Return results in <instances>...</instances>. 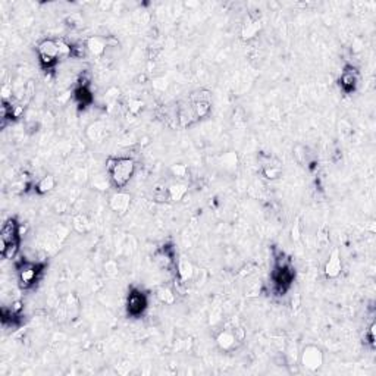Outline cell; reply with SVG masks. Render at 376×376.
Instances as JSON below:
<instances>
[{"label":"cell","mask_w":376,"mask_h":376,"mask_svg":"<svg viewBox=\"0 0 376 376\" xmlns=\"http://www.w3.org/2000/svg\"><path fill=\"white\" fill-rule=\"evenodd\" d=\"M240 342H241V341L235 337V334H234L233 329H231V331H230V329H223V331H220V332L217 334V337H216V345H217V348L222 350V351H227V353L235 350Z\"/></svg>","instance_id":"8"},{"label":"cell","mask_w":376,"mask_h":376,"mask_svg":"<svg viewBox=\"0 0 376 376\" xmlns=\"http://www.w3.org/2000/svg\"><path fill=\"white\" fill-rule=\"evenodd\" d=\"M171 174H172V177H175V178H187V175H188V168H187V165H184V163H175V165L171 166Z\"/></svg>","instance_id":"24"},{"label":"cell","mask_w":376,"mask_h":376,"mask_svg":"<svg viewBox=\"0 0 376 376\" xmlns=\"http://www.w3.org/2000/svg\"><path fill=\"white\" fill-rule=\"evenodd\" d=\"M72 228L77 231L78 234H86L91 228V222H90V219L86 215L78 213L77 216H73V219H72Z\"/></svg>","instance_id":"15"},{"label":"cell","mask_w":376,"mask_h":376,"mask_svg":"<svg viewBox=\"0 0 376 376\" xmlns=\"http://www.w3.org/2000/svg\"><path fill=\"white\" fill-rule=\"evenodd\" d=\"M175 265H177V275H178V278L182 284H185V282H188L194 278V275H196L194 265L187 257L178 259V262H175Z\"/></svg>","instance_id":"12"},{"label":"cell","mask_w":376,"mask_h":376,"mask_svg":"<svg viewBox=\"0 0 376 376\" xmlns=\"http://www.w3.org/2000/svg\"><path fill=\"white\" fill-rule=\"evenodd\" d=\"M43 265H37L33 262H21L18 265V279H19V285L22 288H30L34 285V282L38 279V275L41 273Z\"/></svg>","instance_id":"3"},{"label":"cell","mask_w":376,"mask_h":376,"mask_svg":"<svg viewBox=\"0 0 376 376\" xmlns=\"http://www.w3.org/2000/svg\"><path fill=\"white\" fill-rule=\"evenodd\" d=\"M156 297H158L159 302L163 303V304H174V302H175V294H174V291H172L171 288H168V286L159 288V289L156 291Z\"/></svg>","instance_id":"23"},{"label":"cell","mask_w":376,"mask_h":376,"mask_svg":"<svg viewBox=\"0 0 376 376\" xmlns=\"http://www.w3.org/2000/svg\"><path fill=\"white\" fill-rule=\"evenodd\" d=\"M19 244H21V240L12 241V243H8V244H2V251L0 253H2L3 259L14 260L19 253Z\"/></svg>","instance_id":"21"},{"label":"cell","mask_w":376,"mask_h":376,"mask_svg":"<svg viewBox=\"0 0 376 376\" xmlns=\"http://www.w3.org/2000/svg\"><path fill=\"white\" fill-rule=\"evenodd\" d=\"M318 241L321 243V244H326L328 241H329V231H328V228L323 227L319 230V233H318Z\"/></svg>","instance_id":"30"},{"label":"cell","mask_w":376,"mask_h":376,"mask_svg":"<svg viewBox=\"0 0 376 376\" xmlns=\"http://www.w3.org/2000/svg\"><path fill=\"white\" fill-rule=\"evenodd\" d=\"M107 175L112 185L124 188L135 172V162L131 158H115L107 162Z\"/></svg>","instance_id":"1"},{"label":"cell","mask_w":376,"mask_h":376,"mask_svg":"<svg viewBox=\"0 0 376 376\" xmlns=\"http://www.w3.org/2000/svg\"><path fill=\"white\" fill-rule=\"evenodd\" d=\"M262 172H263L265 178H268V179H276V178H279V175H281V168L273 166V165H266Z\"/></svg>","instance_id":"26"},{"label":"cell","mask_w":376,"mask_h":376,"mask_svg":"<svg viewBox=\"0 0 376 376\" xmlns=\"http://www.w3.org/2000/svg\"><path fill=\"white\" fill-rule=\"evenodd\" d=\"M93 184H94V187L99 188V190H106V187H107L109 184H112V182H110V179H107V175H106V177H105V175H97V177H94Z\"/></svg>","instance_id":"29"},{"label":"cell","mask_w":376,"mask_h":376,"mask_svg":"<svg viewBox=\"0 0 376 376\" xmlns=\"http://www.w3.org/2000/svg\"><path fill=\"white\" fill-rule=\"evenodd\" d=\"M166 87H168V81H166L165 78H156V80L153 81V89H156V90L165 91Z\"/></svg>","instance_id":"33"},{"label":"cell","mask_w":376,"mask_h":376,"mask_svg":"<svg viewBox=\"0 0 376 376\" xmlns=\"http://www.w3.org/2000/svg\"><path fill=\"white\" fill-rule=\"evenodd\" d=\"M323 351L315 344L306 345L300 353V364L309 372H316L323 366Z\"/></svg>","instance_id":"2"},{"label":"cell","mask_w":376,"mask_h":376,"mask_svg":"<svg viewBox=\"0 0 376 376\" xmlns=\"http://www.w3.org/2000/svg\"><path fill=\"white\" fill-rule=\"evenodd\" d=\"M68 25L69 27H81V25H84L83 22V18L78 15V14H73V15H71V18H68Z\"/></svg>","instance_id":"31"},{"label":"cell","mask_w":376,"mask_h":376,"mask_svg":"<svg viewBox=\"0 0 376 376\" xmlns=\"http://www.w3.org/2000/svg\"><path fill=\"white\" fill-rule=\"evenodd\" d=\"M105 135H106V126L103 125V122L96 121L87 126V137L91 141H100V140H103Z\"/></svg>","instance_id":"16"},{"label":"cell","mask_w":376,"mask_h":376,"mask_svg":"<svg viewBox=\"0 0 376 376\" xmlns=\"http://www.w3.org/2000/svg\"><path fill=\"white\" fill-rule=\"evenodd\" d=\"M0 240H2V244H8V243L21 240V225L12 217L8 219L3 223L2 231H0Z\"/></svg>","instance_id":"7"},{"label":"cell","mask_w":376,"mask_h":376,"mask_svg":"<svg viewBox=\"0 0 376 376\" xmlns=\"http://www.w3.org/2000/svg\"><path fill=\"white\" fill-rule=\"evenodd\" d=\"M300 238H302V225H300V220L297 219L291 227V240L294 243H297V241H300Z\"/></svg>","instance_id":"28"},{"label":"cell","mask_w":376,"mask_h":376,"mask_svg":"<svg viewBox=\"0 0 376 376\" xmlns=\"http://www.w3.org/2000/svg\"><path fill=\"white\" fill-rule=\"evenodd\" d=\"M193 106L194 115L197 119H203L206 116H209L210 110H212V103L210 100H201V102H196V103H190Z\"/></svg>","instance_id":"19"},{"label":"cell","mask_w":376,"mask_h":376,"mask_svg":"<svg viewBox=\"0 0 376 376\" xmlns=\"http://www.w3.org/2000/svg\"><path fill=\"white\" fill-rule=\"evenodd\" d=\"M143 106H144V103L140 99H129L128 100V110L132 115H138L141 112Z\"/></svg>","instance_id":"27"},{"label":"cell","mask_w":376,"mask_h":376,"mask_svg":"<svg viewBox=\"0 0 376 376\" xmlns=\"http://www.w3.org/2000/svg\"><path fill=\"white\" fill-rule=\"evenodd\" d=\"M341 270H342V262H341V254H340V250L335 249L332 250V253L329 254V259L326 260L325 263V268H323V273L326 278L329 279H335L341 275Z\"/></svg>","instance_id":"9"},{"label":"cell","mask_w":376,"mask_h":376,"mask_svg":"<svg viewBox=\"0 0 376 376\" xmlns=\"http://www.w3.org/2000/svg\"><path fill=\"white\" fill-rule=\"evenodd\" d=\"M147 297L144 292H141L140 289H131L126 298V312L129 316L132 318H138L144 313V310L147 309Z\"/></svg>","instance_id":"5"},{"label":"cell","mask_w":376,"mask_h":376,"mask_svg":"<svg viewBox=\"0 0 376 376\" xmlns=\"http://www.w3.org/2000/svg\"><path fill=\"white\" fill-rule=\"evenodd\" d=\"M367 340H369V344H375V323H372L370 326H369V329H367Z\"/></svg>","instance_id":"34"},{"label":"cell","mask_w":376,"mask_h":376,"mask_svg":"<svg viewBox=\"0 0 376 376\" xmlns=\"http://www.w3.org/2000/svg\"><path fill=\"white\" fill-rule=\"evenodd\" d=\"M340 84H341V89L345 93L354 91L357 84H358V73H357V71L354 68H351V66H347L345 71L341 75V78H340Z\"/></svg>","instance_id":"11"},{"label":"cell","mask_w":376,"mask_h":376,"mask_svg":"<svg viewBox=\"0 0 376 376\" xmlns=\"http://www.w3.org/2000/svg\"><path fill=\"white\" fill-rule=\"evenodd\" d=\"M188 191V187L182 182H177V184H171L168 187V197L169 201H181L185 194Z\"/></svg>","instance_id":"17"},{"label":"cell","mask_w":376,"mask_h":376,"mask_svg":"<svg viewBox=\"0 0 376 376\" xmlns=\"http://www.w3.org/2000/svg\"><path fill=\"white\" fill-rule=\"evenodd\" d=\"M56 43H57L59 57H68V56H71V54H72L73 47H72L71 44H68V43H66V41H63V40H56Z\"/></svg>","instance_id":"25"},{"label":"cell","mask_w":376,"mask_h":376,"mask_svg":"<svg viewBox=\"0 0 376 376\" xmlns=\"http://www.w3.org/2000/svg\"><path fill=\"white\" fill-rule=\"evenodd\" d=\"M273 279H275V284L276 286L281 289V291H285L291 282L294 281V270L291 269L289 265L286 263H279L275 269V273H273Z\"/></svg>","instance_id":"6"},{"label":"cell","mask_w":376,"mask_h":376,"mask_svg":"<svg viewBox=\"0 0 376 376\" xmlns=\"http://www.w3.org/2000/svg\"><path fill=\"white\" fill-rule=\"evenodd\" d=\"M260 31V22L257 19H251L247 24H244L243 30H241V37L244 40H253Z\"/></svg>","instance_id":"18"},{"label":"cell","mask_w":376,"mask_h":376,"mask_svg":"<svg viewBox=\"0 0 376 376\" xmlns=\"http://www.w3.org/2000/svg\"><path fill=\"white\" fill-rule=\"evenodd\" d=\"M75 99H77V102L84 107V106L91 103L93 96H91V91L89 90L87 86H80L77 90H75Z\"/></svg>","instance_id":"22"},{"label":"cell","mask_w":376,"mask_h":376,"mask_svg":"<svg viewBox=\"0 0 376 376\" xmlns=\"http://www.w3.org/2000/svg\"><path fill=\"white\" fill-rule=\"evenodd\" d=\"M177 121H178L179 126H182V128H187V126L193 125L197 121V118L194 115V110H193V106L188 105V106L181 107L177 113Z\"/></svg>","instance_id":"14"},{"label":"cell","mask_w":376,"mask_h":376,"mask_svg":"<svg viewBox=\"0 0 376 376\" xmlns=\"http://www.w3.org/2000/svg\"><path fill=\"white\" fill-rule=\"evenodd\" d=\"M109 206L115 213L125 215L131 206V194H128L125 191H116L115 194L110 196Z\"/></svg>","instance_id":"10"},{"label":"cell","mask_w":376,"mask_h":376,"mask_svg":"<svg viewBox=\"0 0 376 376\" xmlns=\"http://www.w3.org/2000/svg\"><path fill=\"white\" fill-rule=\"evenodd\" d=\"M37 52L40 56V62L44 68H52L56 65L57 59H59V50H57L56 40H50V38L43 40L38 44Z\"/></svg>","instance_id":"4"},{"label":"cell","mask_w":376,"mask_h":376,"mask_svg":"<svg viewBox=\"0 0 376 376\" xmlns=\"http://www.w3.org/2000/svg\"><path fill=\"white\" fill-rule=\"evenodd\" d=\"M11 97H12V86H9L8 83H3V86H2V100L9 102Z\"/></svg>","instance_id":"32"},{"label":"cell","mask_w":376,"mask_h":376,"mask_svg":"<svg viewBox=\"0 0 376 376\" xmlns=\"http://www.w3.org/2000/svg\"><path fill=\"white\" fill-rule=\"evenodd\" d=\"M86 49L94 56H102L107 49V40L103 37H99V36L89 37L86 41Z\"/></svg>","instance_id":"13"},{"label":"cell","mask_w":376,"mask_h":376,"mask_svg":"<svg viewBox=\"0 0 376 376\" xmlns=\"http://www.w3.org/2000/svg\"><path fill=\"white\" fill-rule=\"evenodd\" d=\"M54 185H56L54 177H53V175H44V177L37 182L36 191H37L38 194H47V193H50V191L54 188Z\"/></svg>","instance_id":"20"}]
</instances>
